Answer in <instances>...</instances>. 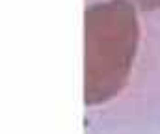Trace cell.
I'll use <instances>...</instances> for the list:
<instances>
[{"mask_svg": "<svg viewBox=\"0 0 160 134\" xmlns=\"http://www.w3.org/2000/svg\"><path fill=\"white\" fill-rule=\"evenodd\" d=\"M127 2H130L134 7H140L142 11H151L160 7V0H127Z\"/></svg>", "mask_w": 160, "mask_h": 134, "instance_id": "7a4b0ae2", "label": "cell"}, {"mask_svg": "<svg viewBox=\"0 0 160 134\" xmlns=\"http://www.w3.org/2000/svg\"><path fill=\"white\" fill-rule=\"evenodd\" d=\"M142 26L127 0H106L88 7L84 36V101L99 106L116 99L132 75Z\"/></svg>", "mask_w": 160, "mask_h": 134, "instance_id": "6da1fadb", "label": "cell"}]
</instances>
